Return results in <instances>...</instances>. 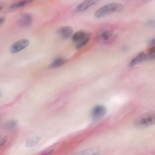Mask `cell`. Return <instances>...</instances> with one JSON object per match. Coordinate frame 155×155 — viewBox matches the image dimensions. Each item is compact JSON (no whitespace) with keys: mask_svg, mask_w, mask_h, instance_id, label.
<instances>
[{"mask_svg":"<svg viewBox=\"0 0 155 155\" xmlns=\"http://www.w3.org/2000/svg\"><path fill=\"white\" fill-rule=\"evenodd\" d=\"M18 125L17 121L15 120H12L7 122L4 125L5 128L8 130L15 129Z\"/></svg>","mask_w":155,"mask_h":155,"instance_id":"14","label":"cell"},{"mask_svg":"<svg viewBox=\"0 0 155 155\" xmlns=\"http://www.w3.org/2000/svg\"><path fill=\"white\" fill-rule=\"evenodd\" d=\"M128 49V48L126 46H124L122 48V50L124 51H126V50H127Z\"/></svg>","mask_w":155,"mask_h":155,"instance_id":"22","label":"cell"},{"mask_svg":"<svg viewBox=\"0 0 155 155\" xmlns=\"http://www.w3.org/2000/svg\"><path fill=\"white\" fill-rule=\"evenodd\" d=\"M8 137L6 136L3 137L0 140V147L4 145L7 142Z\"/></svg>","mask_w":155,"mask_h":155,"instance_id":"16","label":"cell"},{"mask_svg":"<svg viewBox=\"0 0 155 155\" xmlns=\"http://www.w3.org/2000/svg\"><path fill=\"white\" fill-rule=\"evenodd\" d=\"M155 42V39L154 38L149 41V44L150 45L153 44Z\"/></svg>","mask_w":155,"mask_h":155,"instance_id":"20","label":"cell"},{"mask_svg":"<svg viewBox=\"0 0 155 155\" xmlns=\"http://www.w3.org/2000/svg\"><path fill=\"white\" fill-rule=\"evenodd\" d=\"M30 44L28 40L27 39H22L14 42L10 47V52L15 54L19 52L28 47Z\"/></svg>","mask_w":155,"mask_h":155,"instance_id":"5","label":"cell"},{"mask_svg":"<svg viewBox=\"0 0 155 155\" xmlns=\"http://www.w3.org/2000/svg\"><path fill=\"white\" fill-rule=\"evenodd\" d=\"M98 150L95 148L89 149L84 150L80 153V155H95L99 154Z\"/></svg>","mask_w":155,"mask_h":155,"instance_id":"15","label":"cell"},{"mask_svg":"<svg viewBox=\"0 0 155 155\" xmlns=\"http://www.w3.org/2000/svg\"><path fill=\"white\" fill-rule=\"evenodd\" d=\"M73 31L72 27L66 26L60 28L58 30L57 32L61 38L66 39L70 36L73 32Z\"/></svg>","mask_w":155,"mask_h":155,"instance_id":"10","label":"cell"},{"mask_svg":"<svg viewBox=\"0 0 155 155\" xmlns=\"http://www.w3.org/2000/svg\"><path fill=\"white\" fill-rule=\"evenodd\" d=\"M35 0H21L11 4L9 7L11 9H16L23 7L32 2Z\"/></svg>","mask_w":155,"mask_h":155,"instance_id":"11","label":"cell"},{"mask_svg":"<svg viewBox=\"0 0 155 155\" xmlns=\"http://www.w3.org/2000/svg\"><path fill=\"white\" fill-rule=\"evenodd\" d=\"M143 1L145 2H151L153 0H142Z\"/></svg>","mask_w":155,"mask_h":155,"instance_id":"21","label":"cell"},{"mask_svg":"<svg viewBox=\"0 0 155 155\" xmlns=\"http://www.w3.org/2000/svg\"><path fill=\"white\" fill-rule=\"evenodd\" d=\"M91 34L84 30L75 32L72 36V41L75 44V48L79 49L85 45L89 41Z\"/></svg>","mask_w":155,"mask_h":155,"instance_id":"3","label":"cell"},{"mask_svg":"<svg viewBox=\"0 0 155 155\" xmlns=\"http://www.w3.org/2000/svg\"><path fill=\"white\" fill-rule=\"evenodd\" d=\"M98 1V0H84L76 7L75 10L78 12L84 11L96 4Z\"/></svg>","mask_w":155,"mask_h":155,"instance_id":"8","label":"cell"},{"mask_svg":"<svg viewBox=\"0 0 155 155\" xmlns=\"http://www.w3.org/2000/svg\"><path fill=\"white\" fill-rule=\"evenodd\" d=\"M5 18L4 17H0V26L2 25L5 21Z\"/></svg>","mask_w":155,"mask_h":155,"instance_id":"19","label":"cell"},{"mask_svg":"<svg viewBox=\"0 0 155 155\" xmlns=\"http://www.w3.org/2000/svg\"><path fill=\"white\" fill-rule=\"evenodd\" d=\"M41 138L40 136H37L29 138L26 142V146L31 147L35 146L39 141Z\"/></svg>","mask_w":155,"mask_h":155,"instance_id":"13","label":"cell"},{"mask_svg":"<svg viewBox=\"0 0 155 155\" xmlns=\"http://www.w3.org/2000/svg\"><path fill=\"white\" fill-rule=\"evenodd\" d=\"M32 21V17L29 13H25L23 14L19 18L18 23L21 27H25L29 26Z\"/></svg>","mask_w":155,"mask_h":155,"instance_id":"7","label":"cell"},{"mask_svg":"<svg viewBox=\"0 0 155 155\" xmlns=\"http://www.w3.org/2000/svg\"><path fill=\"white\" fill-rule=\"evenodd\" d=\"M124 9L122 5L117 3H111L106 5L97 10L94 14L97 18L103 17L114 12H120Z\"/></svg>","mask_w":155,"mask_h":155,"instance_id":"1","label":"cell"},{"mask_svg":"<svg viewBox=\"0 0 155 155\" xmlns=\"http://www.w3.org/2000/svg\"><path fill=\"white\" fill-rule=\"evenodd\" d=\"M1 91H0V94H1Z\"/></svg>","mask_w":155,"mask_h":155,"instance_id":"24","label":"cell"},{"mask_svg":"<svg viewBox=\"0 0 155 155\" xmlns=\"http://www.w3.org/2000/svg\"><path fill=\"white\" fill-rule=\"evenodd\" d=\"M106 112V108L104 106L101 104L96 105L92 110V118L94 121H98L105 116Z\"/></svg>","mask_w":155,"mask_h":155,"instance_id":"6","label":"cell"},{"mask_svg":"<svg viewBox=\"0 0 155 155\" xmlns=\"http://www.w3.org/2000/svg\"><path fill=\"white\" fill-rule=\"evenodd\" d=\"M155 120L154 113H148L138 117L134 121V126L135 128L138 129H143L154 124Z\"/></svg>","mask_w":155,"mask_h":155,"instance_id":"2","label":"cell"},{"mask_svg":"<svg viewBox=\"0 0 155 155\" xmlns=\"http://www.w3.org/2000/svg\"><path fill=\"white\" fill-rule=\"evenodd\" d=\"M147 60H148L147 54L143 52H140L130 61L129 64V67H132L136 64L141 63Z\"/></svg>","mask_w":155,"mask_h":155,"instance_id":"9","label":"cell"},{"mask_svg":"<svg viewBox=\"0 0 155 155\" xmlns=\"http://www.w3.org/2000/svg\"><path fill=\"white\" fill-rule=\"evenodd\" d=\"M66 61L65 60L61 58H58L55 59L50 64L48 68L54 69L58 68L63 65Z\"/></svg>","mask_w":155,"mask_h":155,"instance_id":"12","label":"cell"},{"mask_svg":"<svg viewBox=\"0 0 155 155\" xmlns=\"http://www.w3.org/2000/svg\"><path fill=\"white\" fill-rule=\"evenodd\" d=\"M147 25L150 27L152 28L155 27V21L154 20L151 19L147 23Z\"/></svg>","mask_w":155,"mask_h":155,"instance_id":"17","label":"cell"},{"mask_svg":"<svg viewBox=\"0 0 155 155\" xmlns=\"http://www.w3.org/2000/svg\"><path fill=\"white\" fill-rule=\"evenodd\" d=\"M3 7L1 5H0V12L3 9Z\"/></svg>","mask_w":155,"mask_h":155,"instance_id":"23","label":"cell"},{"mask_svg":"<svg viewBox=\"0 0 155 155\" xmlns=\"http://www.w3.org/2000/svg\"><path fill=\"white\" fill-rule=\"evenodd\" d=\"M155 52V46H153L150 48L148 50V55H152L154 54V53Z\"/></svg>","mask_w":155,"mask_h":155,"instance_id":"18","label":"cell"},{"mask_svg":"<svg viewBox=\"0 0 155 155\" xmlns=\"http://www.w3.org/2000/svg\"><path fill=\"white\" fill-rule=\"evenodd\" d=\"M113 31L111 28L104 27L100 29L97 32L96 38L101 42L109 43L113 39Z\"/></svg>","mask_w":155,"mask_h":155,"instance_id":"4","label":"cell"}]
</instances>
